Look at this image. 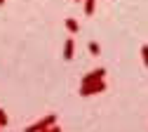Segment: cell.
<instances>
[{
  "label": "cell",
  "mask_w": 148,
  "mask_h": 132,
  "mask_svg": "<svg viewBox=\"0 0 148 132\" xmlns=\"http://www.w3.org/2000/svg\"><path fill=\"white\" fill-rule=\"evenodd\" d=\"M54 123H57V116H54V113H49V116H45V118H40V120H35L33 125H28L24 132H42V130L52 127Z\"/></svg>",
  "instance_id": "1"
},
{
  "label": "cell",
  "mask_w": 148,
  "mask_h": 132,
  "mask_svg": "<svg viewBox=\"0 0 148 132\" xmlns=\"http://www.w3.org/2000/svg\"><path fill=\"white\" fill-rule=\"evenodd\" d=\"M103 90H106V83L103 80H94V83L82 85L80 87V94H82V97H92V94H101Z\"/></svg>",
  "instance_id": "2"
},
{
  "label": "cell",
  "mask_w": 148,
  "mask_h": 132,
  "mask_svg": "<svg viewBox=\"0 0 148 132\" xmlns=\"http://www.w3.org/2000/svg\"><path fill=\"white\" fill-rule=\"evenodd\" d=\"M103 75H106V68H97V71L87 73L85 78H82V85H87V83H94V80H103Z\"/></svg>",
  "instance_id": "3"
},
{
  "label": "cell",
  "mask_w": 148,
  "mask_h": 132,
  "mask_svg": "<svg viewBox=\"0 0 148 132\" xmlns=\"http://www.w3.org/2000/svg\"><path fill=\"white\" fill-rule=\"evenodd\" d=\"M73 50H75V43H73V38H68V40L64 43V59L66 62L73 59Z\"/></svg>",
  "instance_id": "4"
},
{
  "label": "cell",
  "mask_w": 148,
  "mask_h": 132,
  "mask_svg": "<svg viewBox=\"0 0 148 132\" xmlns=\"http://www.w3.org/2000/svg\"><path fill=\"white\" fill-rule=\"evenodd\" d=\"M64 24H66V28H68V33H78V31H80V24L75 21V19H66Z\"/></svg>",
  "instance_id": "5"
},
{
  "label": "cell",
  "mask_w": 148,
  "mask_h": 132,
  "mask_svg": "<svg viewBox=\"0 0 148 132\" xmlns=\"http://www.w3.org/2000/svg\"><path fill=\"white\" fill-rule=\"evenodd\" d=\"M94 5H97V0H85V14L87 17L94 14Z\"/></svg>",
  "instance_id": "6"
},
{
  "label": "cell",
  "mask_w": 148,
  "mask_h": 132,
  "mask_svg": "<svg viewBox=\"0 0 148 132\" xmlns=\"http://www.w3.org/2000/svg\"><path fill=\"white\" fill-rule=\"evenodd\" d=\"M87 50H89V54H94V57H99V54H101V47H99V43H94V40L87 45Z\"/></svg>",
  "instance_id": "7"
},
{
  "label": "cell",
  "mask_w": 148,
  "mask_h": 132,
  "mask_svg": "<svg viewBox=\"0 0 148 132\" xmlns=\"http://www.w3.org/2000/svg\"><path fill=\"white\" fill-rule=\"evenodd\" d=\"M141 59H143V66L148 68V45H141Z\"/></svg>",
  "instance_id": "8"
},
{
  "label": "cell",
  "mask_w": 148,
  "mask_h": 132,
  "mask_svg": "<svg viewBox=\"0 0 148 132\" xmlns=\"http://www.w3.org/2000/svg\"><path fill=\"white\" fill-rule=\"evenodd\" d=\"M7 123H10V120H7V113L0 109V127H7Z\"/></svg>",
  "instance_id": "9"
},
{
  "label": "cell",
  "mask_w": 148,
  "mask_h": 132,
  "mask_svg": "<svg viewBox=\"0 0 148 132\" xmlns=\"http://www.w3.org/2000/svg\"><path fill=\"white\" fill-rule=\"evenodd\" d=\"M47 132H61V127H59V125H57V123H54V125H52V127H49V130H47Z\"/></svg>",
  "instance_id": "10"
},
{
  "label": "cell",
  "mask_w": 148,
  "mask_h": 132,
  "mask_svg": "<svg viewBox=\"0 0 148 132\" xmlns=\"http://www.w3.org/2000/svg\"><path fill=\"white\" fill-rule=\"evenodd\" d=\"M3 3H5V0H0V5H3Z\"/></svg>",
  "instance_id": "11"
},
{
  "label": "cell",
  "mask_w": 148,
  "mask_h": 132,
  "mask_svg": "<svg viewBox=\"0 0 148 132\" xmlns=\"http://www.w3.org/2000/svg\"><path fill=\"white\" fill-rule=\"evenodd\" d=\"M47 130H49V127H47ZM47 130H42V132H47Z\"/></svg>",
  "instance_id": "12"
},
{
  "label": "cell",
  "mask_w": 148,
  "mask_h": 132,
  "mask_svg": "<svg viewBox=\"0 0 148 132\" xmlns=\"http://www.w3.org/2000/svg\"><path fill=\"white\" fill-rule=\"evenodd\" d=\"M75 3H80V0H75Z\"/></svg>",
  "instance_id": "13"
},
{
  "label": "cell",
  "mask_w": 148,
  "mask_h": 132,
  "mask_svg": "<svg viewBox=\"0 0 148 132\" xmlns=\"http://www.w3.org/2000/svg\"><path fill=\"white\" fill-rule=\"evenodd\" d=\"M0 130H3V127H0Z\"/></svg>",
  "instance_id": "14"
}]
</instances>
